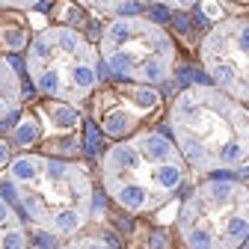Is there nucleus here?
Masks as SVG:
<instances>
[{"instance_id":"obj_1","label":"nucleus","mask_w":249,"mask_h":249,"mask_svg":"<svg viewBox=\"0 0 249 249\" xmlns=\"http://www.w3.org/2000/svg\"><path fill=\"white\" fill-rule=\"evenodd\" d=\"M169 131L196 172L226 175L249 163V107L211 83H193L172 98Z\"/></svg>"},{"instance_id":"obj_2","label":"nucleus","mask_w":249,"mask_h":249,"mask_svg":"<svg viewBox=\"0 0 249 249\" xmlns=\"http://www.w3.org/2000/svg\"><path fill=\"white\" fill-rule=\"evenodd\" d=\"M187 166L172 137L163 131H142L131 140H122L101 158L104 190L113 202L128 211L142 213L160 208L184 184Z\"/></svg>"},{"instance_id":"obj_3","label":"nucleus","mask_w":249,"mask_h":249,"mask_svg":"<svg viewBox=\"0 0 249 249\" xmlns=\"http://www.w3.org/2000/svg\"><path fill=\"white\" fill-rule=\"evenodd\" d=\"M24 66L36 92L62 104L83 101L107 74L98 48L71 24H48L36 30L27 42Z\"/></svg>"},{"instance_id":"obj_4","label":"nucleus","mask_w":249,"mask_h":249,"mask_svg":"<svg viewBox=\"0 0 249 249\" xmlns=\"http://www.w3.org/2000/svg\"><path fill=\"white\" fill-rule=\"evenodd\" d=\"M98 53L107 74L142 86H163L172 80L178 59L172 33L140 12L113 15L98 36Z\"/></svg>"},{"instance_id":"obj_5","label":"nucleus","mask_w":249,"mask_h":249,"mask_svg":"<svg viewBox=\"0 0 249 249\" xmlns=\"http://www.w3.org/2000/svg\"><path fill=\"white\" fill-rule=\"evenodd\" d=\"M178 231L187 249H237L249 240V187L211 175L181 202Z\"/></svg>"},{"instance_id":"obj_6","label":"nucleus","mask_w":249,"mask_h":249,"mask_svg":"<svg viewBox=\"0 0 249 249\" xmlns=\"http://www.w3.org/2000/svg\"><path fill=\"white\" fill-rule=\"evenodd\" d=\"M15 187H18V211H24L30 220L42 223L45 229L59 211L77 208L89 213L92 205V184L86 166L62 158H42L39 154L36 175Z\"/></svg>"},{"instance_id":"obj_7","label":"nucleus","mask_w":249,"mask_h":249,"mask_svg":"<svg viewBox=\"0 0 249 249\" xmlns=\"http://www.w3.org/2000/svg\"><path fill=\"white\" fill-rule=\"evenodd\" d=\"M199 59L211 86L249 104V18H216L202 36Z\"/></svg>"},{"instance_id":"obj_8","label":"nucleus","mask_w":249,"mask_h":249,"mask_svg":"<svg viewBox=\"0 0 249 249\" xmlns=\"http://www.w3.org/2000/svg\"><path fill=\"white\" fill-rule=\"evenodd\" d=\"M21 101V77L12 59H0V122L15 116Z\"/></svg>"},{"instance_id":"obj_9","label":"nucleus","mask_w":249,"mask_h":249,"mask_svg":"<svg viewBox=\"0 0 249 249\" xmlns=\"http://www.w3.org/2000/svg\"><path fill=\"white\" fill-rule=\"evenodd\" d=\"M74 3L98 15H128L140 0H74Z\"/></svg>"},{"instance_id":"obj_10","label":"nucleus","mask_w":249,"mask_h":249,"mask_svg":"<svg viewBox=\"0 0 249 249\" xmlns=\"http://www.w3.org/2000/svg\"><path fill=\"white\" fill-rule=\"evenodd\" d=\"M140 3H154V6H166L172 12H190L196 9L202 0H140Z\"/></svg>"},{"instance_id":"obj_11","label":"nucleus","mask_w":249,"mask_h":249,"mask_svg":"<svg viewBox=\"0 0 249 249\" xmlns=\"http://www.w3.org/2000/svg\"><path fill=\"white\" fill-rule=\"evenodd\" d=\"M0 249H27V234H24V229H21V226L9 229V231L3 234V243H0Z\"/></svg>"},{"instance_id":"obj_12","label":"nucleus","mask_w":249,"mask_h":249,"mask_svg":"<svg viewBox=\"0 0 249 249\" xmlns=\"http://www.w3.org/2000/svg\"><path fill=\"white\" fill-rule=\"evenodd\" d=\"M45 0H0V9L3 12H24V9H36Z\"/></svg>"},{"instance_id":"obj_13","label":"nucleus","mask_w":249,"mask_h":249,"mask_svg":"<svg viewBox=\"0 0 249 249\" xmlns=\"http://www.w3.org/2000/svg\"><path fill=\"white\" fill-rule=\"evenodd\" d=\"M15 134H18V142H24V145H27V142H33V140H36L39 124H36L33 119H24V122L18 124V131H15Z\"/></svg>"},{"instance_id":"obj_14","label":"nucleus","mask_w":249,"mask_h":249,"mask_svg":"<svg viewBox=\"0 0 249 249\" xmlns=\"http://www.w3.org/2000/svg\"><path fill=\"white\" fill-rule=\"evenodd\" d=\"M226 9H249V0H220Z\"/></svg>"},{"instance_id":"obj_15","label":"nucleus","mask_w":249,"mask_h":249,"mask_svg":"<svg viewBox=\"0 0 249 249\" xmlns=\"http://www.w3.org/2000/svg\"><path fill=\"white\" fill-rule=\"evenodd\" d=\"M6 160H9V148L0 142V163H6Z\"/></svg>"}]
</instances>
